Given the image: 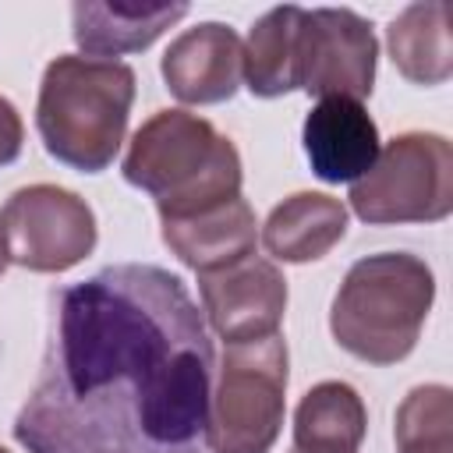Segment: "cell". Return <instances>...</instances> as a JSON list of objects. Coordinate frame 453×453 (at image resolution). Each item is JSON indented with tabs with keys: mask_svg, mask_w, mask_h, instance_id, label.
<instances>
[{
	"mask_svg": "<svg viewBox=\"0 0 453 453\" xmlns=\"http://www.w3.org/2000/svg\"><path fill=\"white\" fill-rule=\"evenodd\" d=\"M212 368L205 319L180 276L106 265L53 297L14 439L28 453H205Z\"/></svg>",
	"mask_w": 453,
	"mask_h": 453,
	"instance_id": "1",
	"label": "cell"
},
{
	"mask_svg": "<svg viewBox=\"0 0 453 453\" xmlns=\"http://www.w3.org/2000/svg\"><path fill=\"white\" fill-rule=\"evenodd\" d=\"M124 180L156 198L159 219L195 216L241 195L237 145L205 117L156 110L127 142Z\"/></svg>",
	"mask_w": 453,
	"mask_h": 453,
	"instance_id": "2",
	"label": "cell"
},
{
	"mask_svg": "<svg viewBox=\"0 0 453 453\" xmlns=\"http://www.w3.org/2000/svg\"><path fill=\"white\" fill-rule=\"evenodd\" d=\"M134 103V71L120 60L64 53L46 64L35 103L42 149L81 173L106 170L124 142Z\"/></svg>",
	"mask_w": 453,
	"mask_h": 453,
	"instance_id": "3",
	"label": "cell"
},
{
	"mask_svg": "<svg viewBox=\"0 0 453 453\" xmlns=\"http://www.w3.org/2000/svg\"><path fill=\"white\" fill-rule=\"evenodd\" d=\"M435 301V276L425 258L379 251L357 258L329 308L333 340L368 365L403 361L421 336Z\"/></svg>",
	"mask_w": 453,
	"mask_h": 453,
	"instance_id": "4",
	"label": "cell"
},
{
	"mask_svg": "<svg viewBox=\"0 0 453 453\" xmlns=\"http://www.w3.org/2000/svg\"><path fill=\"white\" fill-rule=\"evenodd\" d=\"M287 340L280 333L226 343L216 389L209 393V453H269L287 411Z\"/></svg>",
	"mask_w": 453,
	"mask_h": 453,
	"instance_id": "5",
	"label": "cell"
},
{
	"mask_svg": "<svg viewBox=\"0 0 453 453\" xmlns=\"http://www.w3.org/2000/svg\"><path fill=\"white\" fill-rule=\"evenodd\" d=\"M350 209L372 226L439 223L453 212V145L435 131L389 138L350 184Z\"/></svg>",
	"mask_w": 453,
	"mask_h": 453,
	"instance_id": "6",
	"label": "cell"
},
{
	"mask_svg": "<svg viewBox=\"0 0 453 453\" xmlns=\"http://www.w3.org/2000/svg\"><path fill=\"white\" fill-rule=\"evenodd\" d=\"M96 212L57 184L18 188L0 209V244L7 262L28 273H67L96 248Z\"/></svg>",
	"mask_w": 453,
	"mask_h": 453,
	"instance_id": "7",
	"label": "cell"
},
{
	"mask_svg": "<svg viewBox=\"0 0 453 453\" xmlns=\"http://www.w3.org/2000/svg\"><path fill=\"white\" fill-rule=\"evenodd\" d=\"M379 42L372 25L350 7L301 11L297 88L315 99H368L375 88Z\"/></svg>",
	"mask_w": 453,
	"mask_h": 453,
	"instance_id": "8",
	"label": "cell"
},
{
	"mask_svg": "<svg viewBox=\"0 0 453 453\" xmlns=\"http://www.w3.org/2000/svg\"><path fill=\"white\" fill-rule=\"evenodd\" d=\"M198 294L202 311L223 343H251L280 333L287 280L269 258L248 255L234 265L198 273Z\"/></svg>",
	"mask_w": 453,
	"mask_h": 453,
	"instance_id": "9",
	"label": "cell"
},
{
	"mask_svg": "<svg viewBox=\"0 0 453 453\" xmlns=\"http://www.w3.org/2000/svg\"><path fill=\"white\" fill-rule=\"evenodd\" d=\"M163 81L173 99L188 106H212L234 99L241 88V35L223 21L184 28L163 53Z\"/></svg>",
	"mask_w": 453,
	"mask_h": 453,
	"instance_id": "10",
	"label": "cell"
},
{
	"mask_svg": "<svg viewBox=\"0 0 453 453\" xmlns=\"http://www.w3.org/2000/svg\"><path fill=\"white\" fill-rule=\"evenodd\" d=\"M311 173L326 184H354L379 156V127L357 99H319L301 127Z\"/></svg>",
	"mask_w": 453,
	"mask_h": 453,
	"instance_id": "11",
	"label": "cell"
},
{
	"mask_svg": "<svg viewBox=\"0 0 453 453\" xmlns=\"http://www.w3.org/2000/svg\"><path fill=\"white\" fill-rule=\"evenodd\" d=\"M159 223H163V244L195 273L234 265L255 255V244H258L255 209L241 195L205 212L159 219Z\"/></svg>",
	"mask_w": 453,
	"mask_h": 453,
	"instance_id": "12",
	"label": "cell"
},
{
	"mask_svg": "<svg viewBox=\"0 0 453 453\" xmlns=\"http://www.w3.org/2000/svg\"><path fill=\"white\" fill-rule=\"evenodd\" d=\"M347 234V205L322 191H297L283 198L262 226V244L280 262H315L326 258Z\"/></svg>",
	"mask_w": 453,
	"mask_h": 453,
	"instance_id": "13",
	"label": "cell"
},
{
	"mask_svg": "<svg viewBox=\"0 0 453 453\" xmlns=\"http://www.w3.org/2000/svg\"><path fill=\"white\" fill-rule=\"evenodd\" d=\"M188 14V4L173 7H124V4H74L71 35L78 50L92 60H110L124 53L149 50L170 25Z\"/></svg>",
	"mask_w": 453,
	"mask_h": 453,
	"instance_id": "14",
	"label": "cell"
},
{
	"mask_svg": "<svg viewBox=\"0 0 453 453\" xmlns=\"http://www.w3.org/2000/svg\"><path fill=\"white\" fill-rule=\"evenodd\" d=\"M386 50L407 81L442 85L453 74L449 7L442 0L407 4L386 28Z\"/></svg>",
	"mask_w": 453,
	"mask_h": 453,
	"instance_id": "15",
	"label": "cell"
},
{
	"mask_svg": "<svg viewBox=\"0 0 453 453\" xmlns=\"http://www.w3.org/2000/svg\"><path fill=\"white\" fill-rule=\"evenodd\" d=\"M368 432V411L354 386L329 379L311 386L294 411L297 453H357Z\"/></svg>",
	"mask_w": 453,
	"mask_h": 453,
	"instance_id": "16",
	"label": "cell"
},
{
	"mask_svg": "<svg viewBox=\"0 0 453 453\" xmlns=\"http://www.w3.org/2000/svg\"><path fill=\"white\" fill-rule=\"evenodd\" d=\"M297 4H283L265 11L248 39L241 42V71L248 81V92L258 99H276L297 88V25H301Z\"/></svg>",
	"mask_w": 453,
	"mask_h": 453,
	"instance_id": "17",
	"label": "cell"
},
{
	"mask_svg": "<svg viewBox=\"0 0 453 453\" xmlns=\"http://www.w3.org/2000/svg\"><path fill=\"white\" fill-rule=\"evenodd\" d=\"M396 453H453V393L449 386H414L396 407Z\"/></svg>",
	"mask_w": 453,
	"mask_h": 453,
	"instance_id": "18",
	"label": "cell"
},
{
	"mask_svg": "<svg viewBox=\"0 0 453 453\" xmlns=\"http://www.w3.org/2000/svg\"><path fill=\"white\" fill-rule=\"evenodd\" d=\"M21 142H25L21 113L14 110L11 99L0 96V166H11L21 156Z\"/></svg>",
	"mask_w": 453,
	"mask_h": 453,
	"instance_id": "19",
	"label": "cell"
},
{
	"mask_svg": "<svg viewBox=\"0 0 453 453\" xmlns=\"http://www.w3.org/2000/svg\"><path fill=\"white\" fill-rule=\"evenodd\" d=\"M4 269H7V255H4V244H0V276H4Z\"/></svg>",
	"mask_w": 453,
	"mask_h": 453,
	"instance_id": "20",
	"label": "cell"
},
{
	"mask_svg": "<svg viewBox=\"0 0 453 453\" xmlns=\"http://www.w3.org/2000/svg\"><path fill=\"white\" fill-rule=\"evenodd\" d=\"M0 453H11V449H4V446H0Z\"/></svg>",
	"mask_w": 453,
	"mask_h": 453,
	"instance_id": "21",
	"label": "cell"
},
{
	"mask_svg": "<svg viewBox=\"0 0 453 453\" xmlns=\"http://www.w3.org/2000/svg\"><path fill=\"white\" fill-rule=\"evenodd\" d=\"M294 453H297V449H294Z\"/></svg>",
	"mask_w": 453,
	"mask_h": 453,
	"instance_id": "22",
	"label": "cell"
}]
</instances>
